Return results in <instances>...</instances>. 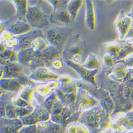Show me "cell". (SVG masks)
Instances as JSON below:
<instances>
[{"instance_id": "83f0119b", "label": "cell", "mask_w": 133, "mask_h": 133, "mask_svg": "<svg viewBox=\"0 0 133 133\" xmlns=\"http://www.w3.org/2000/svg\"><path fill=\"white\" fill-rule=\"evenodd\" d=\"M7 49L6 46H5V44L1 42V51H0V53L3 52Z\"/></svg>"}, {"instance_id": "cb8c5ba5", "label": "cell", "mask_w": 133, "mask_h": 133, "mask_svg": "<svg viewBox=\"0 0 133 133\" xmlns=\"http://www.w3.org/2000/svg\"><path fill=\"white\" fill-rule=\"evenodd\" d=\"M49 44L45 37H39L32 42L31 48L39 54L45 50Z\"/></svg>"}, {"instance_id": "52a82bcc", "label": "cell", "mask_w": 133, "mask_h": 133, "mask_svg": "<svg viewBox=\"0 0 133 133\" xmlns=\"http://www.w3.org/2000/svg\"><path fill=\"white\" fill-rule=\"evenodd\" d=\"M67 5L62 6L56 10H53L51 15L50 21L58 26H68L71 25L74 20L67 9Z\"/></svg>"}, {"instance_id": "9a60e30c", "label": "cell", "mask_w": 133, "mask_h": 133, "mask_svg": "<svg viewBox=\"0 0 133 133\" xmlns=\"http://www.w3.org/2000/svg\"><path fill=\"white\" fill-rule=\"evenodd\" d=\"M1 90L9 92H18L20 91L24 85L16 78H4L0 81Z\"/></svg>"}, {"instance_id": "d6986e66", "label": "cell", "mask_w": 133, "mask_h": 133, "mask_svg": "<svg viewBox=\"0 0 133 133\" xmlns=\"http://www.w3.org/2000/svg\"><path fill=\"white\" fill-rule=\"evenodd\" d=\"M18 52L13 50L7 49L5 51L0 53L1 65H5L15 62H18Z\"/></svg>"}, {"instance_id": "5bb4252c", "label": "cell", "mask_w": 133, "mask_h": 133, "mask_svg": "<svg viewBox=\"0 0 133 133\" xmlns=\"http://www.w3.org/2000/svg\"><path fill=\"white\" fill-rule=\"evenodd\" d=\"M85 23L87 27L91 30L95 29V13L92 1H85Z\"/></svg>"}, {"instance_id": "277c9868", "label": "cell", "mask_w": 133, "mask_h": 133, "mask_svg": "<svg viewBox=\"0 0 133 133\" xmlns=\"http://www.w3.org/2000/svg\"><path fill=\"white\" fill-rule=\"evenodd\" d=\"M18 62L29 69L31 72L41 67H46L45 62L31 48L18 52Z\"/></svg>"}, {"instance_id": "7a4b0ae2", "label": "cell", "mask_w": 133, "mask_h": 133, "mask_svg": "<svg viewBox=\"0 0 133 133\" xmlns=\"http://www.w3.org/2000/svg\"><path fill=\"white\" fill-rule=\"evenodd\" d=\"M31 72L19 62H15L5 65H1V79L16 78L24 86H36L34 82L30 80L29 76Z\"/></svg>"}, {"instance_id": "8992f818", "label": "cell", "mask_w": 133, "mask_h": 133, "mask_svg": "<svg viewBox=\"0 0 133 133\" xmlns=\"http://www.w3.org/2000/svg\"><path fill=\"white\" fill-rule=\"evenodd\" d=\"M70 68L74 69L79 75L82 78L81 80L85 81L92 84L96 87H98V84L96 79V75L98 73V70H91L88 69L81 64H76L71 61L65 60Z\"/></svg>"}, {"instance_id": "d4e9b609", "label": "cell", "mask_w": 133, "mask_h": 133, "mask_svg": "<svg viewBox=\"0 0 133 133\" xmlns=\"http://www.w3.org/2000/svg\"><path fill=\"white\" fill-rule=\"evenodd\" d=\"M15 36L16 35H15L14 33L9 29L6 28L1 31V36H1V38H0V41H1V42L5 43L11 39L14 38Z\"/></svg>"}, {"instance_id": "30bf717a", "label": "cell", "mask_w": 133, "mask_h": 133, "mask_svg": "<svg viewBox=\"0 0 133 133\" xmlns=\"http://www.w3.org/2000/svg\"><path fill=\"white\" fill-rule=\"evenodd\" d=\"M59 87L58 81H52L37 84L35 87L34 96L38 99H42L44 97L46 99L58 89Z\"/></svg>"}, {"instance_id": "ba28073f", "label": "cell", "mask_w": 133, "mask_h": 133, "mask_svg": "<svg viewBox=\"0 0 133 133\" xmlns=\"http://www.w3.org/2000/svg\"><path fill=\"white\" fill-rule=\"evenodd\" d=\"M61 75L55 74L46 67H41L32 71L29 78L33 82L41 83L52 81H58Z\"/></svg>"}, {"instance_id": "44dd1931", "label": "cell", "mask_w": 133, "mask_h": 133, "mask_svg": "<svg viewBox=\"0 0 133 133\" xmlns=\"http://www.w3.org/2000/svg\"><path fill=\"white\" fill-rule=\"evenodd\" d=\"M84 2V1H82V0H79V1H78V0H77V1L76 0L69 1L67 5V9L74 21L80 12L81 9Z\"/></svg>"}, {"instance_id": "4316f807", "label": "cell", "mask_w": 133, "mask_h": 133, "mask_svg": "<svg viewBox=\"0 0 133 133\" xmlns=\"http://www.w3.org/2000/svg\"><path fill=\"white\" fill-rule=\"evenodd\" d=\"M46 2H49L53 7V10H56L62 6L67 5L69 1H65V0H59V1H46Z\"/></svg>"}, {"instance_id": "603a6c76", "label": "cell", "mask_w": 133, "mask_h": 133, "mask_svg": "<svg viewBox=\"0 0 133 133\" xmlns=\"http://www.w3.org/2000/svg\"><path fill=\"white\" fill-rule=\"evenodd\" d=\"M81 65L88 69L94 70L98 69L99 63L96 55L93 53H90L87 55V59L84 63Z\"/></svg>"}, {"instance_id": "ffe728a7", "label": "cell", "mask_w": 133, "mask_h": 133, "mask_svg": "<svg viewBox=\"0 0 133 133\" xmlns=\"http://www.w3.org/2000/svg\"><path fill=\"white\" fill-rule=\"evenodd\" d=\"M15 5L16 9V14L15 17L18 18H26L27 14L29 3L28 1H10Z\"/></svg>"}, {"instance_id": "484cf974", "label": "cell", "mask_w": 133, "mask_h": 133, "mask_svg": "<svg viewBox=\"0 0 133 133\" xmlns=\"http://www.w3.org/2000/svg\"><path fill=\"white\" fill-rule=\"evenodd\" d=\"M5 111L8 117L11 118H15L17 117L16 109L14 105L12 104H9L5 108Z\"/></svg>"}, {"instance_id": "7c38bea8", "label": "cell", "mask_w": 133, "mask_h": 133, "mask_svg": "<svg viewBox=\"0 0 133 133\" xmlns=\"http://www.w3.org/2000/svg\"><path fill=\"white\" fill-rule=\"evenodd\" d=\"M59 87L58 90L65 94H76L78 90L76 80L68 75H61L58 80Z\"/></svg>"}, {"instance_id": "3957f363", "label": "cell", "mask_w": 133, "mask_h": 133, "mask_svg": "<svg viewBox=\"0 0 133 133\" xmlns=\"http://www.w3.org/2000/svg\"><path fill=\"white\" fill-rule=\"evenodd\" d=\"M72 29L69 26H55L43 31L50 45L57 48L61 53L68 38L71 36Z\"/></svg>"}, {"instance_id": "7402d4cb", "label": "cell", "mask_w": 133, "mask_h": 133, "mask_svg": "<svg viewBox=\"0 0 133 133\" xmlns=\"http://www.w3.org/2000/svg\"><path fill=\"white\" fill-rule=\"evenodd\" d=\"M35 87L36 86L30 85L24 86L19 92L17 97L29 102L32 98V95H34Z\"/></svg>"}, {"instance_id": "4fadbf2b", "label": "cell", "mask_w": 133, "mask_h": 133, "mask_svg": "<svg viewBox=\"0 0 133 133\" xmlns=\"http://www.w3.org/2000/svg\"><path fill=\"white\" fill-rule=\"evenodd\" d=\"M76 102L80 109H84L94 105L96 101L91 93L85 88L79 87L77 93Z\"/></svg>"}, {"instance_id": "2e32d148", "label": "cell", "mask_w": 133, "mask_h": 133, "mask_svg": "<svg viewBox=\"0 0 133 133\" xmlns=\"http://www.w3.org/2000/svg\"><path fill=\"white\" fill-rule=\"evenodd\" d=\"M69 66L66 64L65 60L61 57H58L50 61L46 65V68L49 69L52 72L58 74H62Z\"/></svg>"}, {"instance_id": "8fae6325", "label": "cell", "mask_w": 133, "mask_h": 133, "mask_svg": "<svg viewBox=\"0 0 133 133\" xmlns=\"http://www.w3.org/2000/svg\"><path fill=\"white\" fill-rule=\"evenodd\" d=\"M19 39V51L23 49L31 48V44L36 39L39 37H45L43 31L41 29H34L26 34L18 36Z\"/></svg>"}, {"instance_id": "5b68a950", "label": "cell", "mask_w": 133, "mask_h": 133, "mask_svg": "<svg viewBox=\"0 0 133 133\" xmlns=\"http://www.w3.org/2000/svg\"><path fill=\"white\" fill-rule=\"evenodd\" d=\"M26 19L32 28L41 30L49 25L50 17L41 6L37 4L33 6H29Z\"/></svg>"}, {"instance_id": "ac0fdd59", "label": "cell", "mask_w": 133, "mask_h": 133, "mask_svg": "<svg viewBox=\"0 0 133 133\" xmlns=\"http://www.w3.org/2000/svg\"><path fill=\"white\" fill-rule=\"evenodd\" d=\"M62 53L55 47L50 45L42 52L39 53L40 57L43 59V60L45 62L46 65L55 58L61 57Z\"/></svg>"}, {"instance_id": "9c48e42d", "label": "cell", "mask_w": 133, "mask_h": 133, "mask_svg": "<svg viewBox=\"0 0 133 133\" xmlns=\"http://www.w3.org/2000/svg\"><path fill=\"white\" fill-rule=\"evenodd\" d=\"M3 26L5 28L9 29L16 36L24 35L32 30V27L29 24L26 18H18L12 23H10V21H4Z\"/></svg>"}, {"instance_id": "6da1fadb", "label": "cell", "mask_w": 133, "mask_h": 133, "mask_svg": "<svg viewBox=\"0 0 133 133\" xmlns=\"http://www.w3.org/2000/svg\"><path fill=\"white\" fill-rule=\"evenodd\" d=\"M86 55V42L80 34H76L71 35L66 42L61 56L65 60L81 65L87 59Z\"/></svg>"}, {"instance_id": "e0dca14e", "label": "cell", "mask_w": 133, "mask_h": 133, "mask_svg": "<svg viewBox=\"0 0 133 133\" xmlns=\"http://www.w3.org/2000/svg\"><path fill=\"white\" fill-rule=\"evenodd\" d=\"M130 19L125 16L123 13H121L115 22V27L121 38L124 37L129 29L130 25Z\"/></svg>"}]
</instances>
